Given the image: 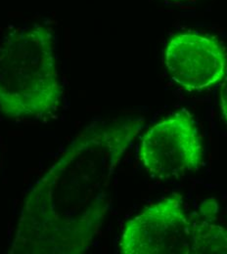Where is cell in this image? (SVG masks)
I'll return each instance as SVG.
<instances>
[{
	"instance_id": "obj_3",
	"label": "cell",
	"mask_w": 227,
	"mask_h": 254,
	"mask_svg": "<svg viewBox=\"0 0 227 254\" xmlns=\"http://www.w3.org/2000/svg\"><path fill=\"white\" fill-rule=\"evenodd\" d=\"M203 157L198 127L186 110L163 119L141 138L139 159L148 173L160 179L198 170Z\"/></svg>"
},
{
	"instance_id": "obj_6",
	"label": "cell",
	"mask_w": 227,
	"mask_h": 254,
	"mask_svg": "<svg viewBox=\"0 0 227 254\" xmlns=\"http://www.w3.org/2000/svg\"><path fill=\"white\" fill-rule=\"evenodd\" d=\"M191 236L190 254H227L226 228L208 221L195 223Z\"/></svg>"
},
{
	"instance_id": "obj_1",
	"label": "cell",
	"mask_w": 227,
	"mask_h": 254,
	"mask_svg": "<svg viewBox=\"0 0 227 254\" xmlns=\"http://www.w3.org/2000/svg\"><path fill=\"white\" fill-rule=\"evenodd\" d=\"M143 120L93 124L28 193L12 254H79L89 249L111 205L113 176Z\"/></svg>"
},
{
	"instance_id": "obj_7",
	"label": "cell",
	"mask_w": 227,
	"mask_h": 254,
	"mask_svg": "<svg viewBox=\"0 0 227 254\" xmlns=\"http://www.w3.org/2000/svg\"><path fill=\"white\" fill-rule=\"evenodd\" d=\"M200 209H201L202 214L204 216H206L207 218H214L215 215L218 213L219 206H218L217 202L214 199L209 198V199H207L206 201L203 202Z\"/></svg>"
},
{
	"instance_id": "obj_2",
	"label": "cell",
	"mask_w": 227,
	"mask_h": 254,
	"mask_svg": "<svg viewBox=\"0 0 227 254\" xmlns=\"http://www.w3.org/2000/svg\"><path fill=\"white\" fill-rule=\"evenodd\" d=\"M61 97L51 31L33 25L11 32L0 45V113L10 119L46 116Z\"/></svg>"
},
{
	"instance_id": "obj_8",
	"label": "cell",
	"mask_w": 227,
	"mask_h": 254,
	"mask_svg": "<svg viewBox=\"0 0 227 254\" xmlns=\"http://www.w3.org/2000/svg\"><path fill=\"white\" fill-rule=\"evenodd\" d=\"M221 107L223 116L227 124V76L225 78L221 89Z\"/></svg>"
},
{
	"instance_id": "obj_4",
	"label": "cell",
	"mask_w": 227,
	"mask_h": 254,
	"mask_svg": "<svg viewBox=\"0 0 227 254\" xmlns=\"http://www.w3.org/2000/svg\"><path fill=\"white\" fill-rule=\"evenodd\" d=\"M191 231L183 197L174 191L126 224L120 251L123 254H190Z\"/></svg>"
},
{
	"instance_id": "obj_5",
	"label": "cell",
	"mask_w": 227,
	"mask_h": 254,
	"mask_svg": "<svg viewBox=\"0 0 227 254\" xmlns=\"http://www.w3.org/2000/svg\"><path fill=\"white\" fill-rule=\"evenodd\" d=\"M164 63L173 80L193 91L207 88L225 76L227 55L221 42L211 36L179 33L167 42Z\"/></svg>"
}]
</instances>
